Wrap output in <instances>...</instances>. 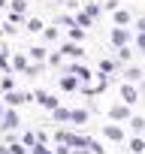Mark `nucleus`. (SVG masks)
Wrapping results in <instances>:
<instances>
[{"label": "nucleus", "mask_w": 145, "mask_h": 154, "mask_svg": "<svg viewBox=\"0 0 145 154\" xmlns=\"http://www.w3.org/2000/svg\"><path fill=\"white\" fill-rule=\"evenodd\" d=\"M18 127H21L18 109H15V106H9V109L3 112V118H0V133H18Z\"/></svg>", "instance_id": "nucleus-1"}, {"label": "nucleus", "mask_w": 145, "mask_h": 154, "mask_svg": "<svg viewBox=\"0 0 145 154\" xmlns=\"http://www.w3.org/2000/svg\"><path fill=\"white\" fill-rule=\"evenodd\" d=\"M33 103H39L42 109L54 112V109L60 106V97H57V94H48V91H33Z\"/></svg>", "instance_id": "nucleus-2"}, {"label": "nucleus", "mask_w": 145, "mask_h": 154, "mask_svg": "<svg viewBox=\"0 0 145 154\" xmlns=\"http://www.w3.org/2000/svg\"><path fill=\"white\" fill-rule=\"evenodd\" d=\"M109 118H112L115 124L130 121V118H133V106H127V103H115V106H109Z\"/></svg>", "instance_id": "nucleus-3"}, {"label": "nucleus", "mask_w": 145, "mask_h": 154, "mask_svg": "<svg viewBox=\"0 0 145 154\" xmlns=\"http://www.w3.org/2000/svg\"><path fill=\"white\" fill-rule=\"evenodd\" d=\"M103 136H106L109 142H127V133H124V127H121V124H115V121L103 124Z\"/></svg>", "instance_id": "nucleus-4"}, {"label": "nucleus", "mask_w": 145, "mask_h": 154, "mask_svg": "<svg viewBox=\"0 0 145 154\" xmlns=\"http://www.w3.org/2000/svg\"><path fill=\"white\" fill-rule=\"evenodd\" d=\"M57 85H60V91L72 94V91H82V85H85V82L79 79L76 72H66V75H60V82H57Z\"/></svg>", "instance_id": "nucleus-5"}, {"label": "nucleus", "mask_w": 145, "mask_h": 154, "mask_svg": "<svg viewBox=\"0 0 145 154\" xmlns=\"http://www.w3.org/2000/svg\"><path fill=\"white\" fill-rule=\"evenodd\" d=\"M118 94H121V103H127V106H136V103H139V88H136L133 82H124Z\"/></svg>", "instance_id": "nucleus-6"}, {"label": "nucleus", "mask_w": 145, "mask_h": 154, "mask_svg": "<svg viewBox=\"0 0 145 154\" xmlns=\"http://www.w3.org/2000/svg\"><path fill=\"white\" fill-rule=\"evenodd\" d=\"M3 100H6V106H15V109H18V106L30 103V100H33V94H24V91H18V88H15V91H6V97H3Z\"/></svg>", "instance_id": "nucleus-7"}, {"label": "nucleus", "mask_w": 145, "mask_h": 154, "mask_svg": "<svg viewBox=\"0 0 145 154\" xmlns=\"http://www.w3.org/2000/svg\"><path fill=\"white\" fill-rule=\"evenodd\" d=\"M88 121H91V112L88 109H72V115H69V124L72 127H85Z\"/></svg>", "instance_id": "nucleus-8"}, {"label": "nucleus", "mask_w": 145, "mask_h": 154, "mask_svg": "<svg viewBox=\"0 0 145 154\" xmlns=\"http://www.w3.org/2000/svg\"><path fill=\"white\" fill-rule=\"evenodd\" d=\"M127 151H130V154H142V151H145V136L136 133L133 139H127Z\"/></svg>", "instance_id": "nucleus-9"}, {"label": "nucleus", "mask_w": 145, "mask_h": 154, "mask_svg": "<svg viewBox=\"0 0 145 154\" xmlns=\"http://www.w3.org/2000/svg\"><path fill=\"white\" fill-rule=\"evenodd\" d=\"M69 115H72V109H63V106H57V109L51 112V121H57V124H69Z\"/></svg>", "instance_id": "nucleus-10"}, {"label": "nucleus", "mask_w": 145, "mask_h": 154, "mask_svg": "<svg viewBox=\"0 0 145 154\" xmlns=\"http://www.w3.org/2000/svg\"><path fill=\"white\" fill-rule=\"evenodd\" d=\"M18 139H21V142H24L27 148H33V145L39 142V136H36V130H21V133H18Z\"/></svg>", "instance_id": "nucleus-11"}, {"label": "nucleus", "mask_w": 145, "mask_h": 154, "mask_svg": "<svg viewBox=\"0 0 145 154\" xmlns=\"http://www.w3.org/2000/svg\"><path fill=\"white\" fill-rule=\"evenodd\" d=\"M66 72H76L82 82H88V79H91V69H85L82 63H72V66H66Z\"/></svg>", "instance_id": "nucleus-12"}, {"label": "nucleus", "mask_w": 145, "mask_h": 154, "mask_svg": "<svg viewBox=\"0 0 145 154\" xmlns=\"http://www.w3.org/2000/svg\"><path fill=\"white\" fill-rule=\"evenodd\" d=\"M124 82H142V69L139 66H130V69H124Z\"/></svg>", "instance_id": "nucleus-13"}, {"label": "nucleus", "mask_w": 145, "mask_h": 154, "mask_svg": "<svg viewBox=\"0 0 145 154\" xmlns=\"http://www.w3.org/2000/svg\"><path fill=\"white\" fill-rule=\"evenodd\" d=\"M127 39H130V36H127V30H121V27H118V30H112V42H115V45H127Z\"/></svg>", "instance_id": "nucleus-14"}, {"label": "nucleus", "mask_w": 145, "mask_h": 154, "mask_svg": "<svg viewBox=\"0 0 145 154\" xmlns=\"http://www.w3.org/2000/svg\"><path fill=\"white\" fill-rule=\"evenodd\" d=\"M127 124H130V130H133V133H142V130H145V118H139V115H133Z\"/></svg>", "instance_id": "nucleus-15"}, {"label": "nucleus", "mask_w": 145, "mask_h": 154, "mask_svg": "<svg viewBox=\"0 0 145 154\" xmlns=\"http://www.w3.org/2000/svg\"><path fill=\"white\" fill-rule=\"evenodd\" d=\"M118 69V63H112V60H100V75H109V72H115Z\"/></svg>", "instance_id": "nucleus-16"}, {"label": "nucleus", "mask_w": 145, "mask_h": 154, "mask_svg": "<svg viewBox=\"0 0 145 154\" xmlns=\"http://www.w3.org/2000/svg\"><path fill=\"white\" fill-rule=\"evenodd\" d=\"M27 66H30V63H27V57H24V54H15V69H21V72H24Z\"/></svg>", "instance_id": "nucleus-17"}, {"label": "nucleus", "mask_w": 145, "mask_h": 154, "mask_svg": "<svg viewBox=\"0 0 145 154\" xmlns=\"http://www.w3.org/2000/svg\"><path fill=\"white\" fill-rule=\"evenodd\" d=\"M39 69H42L39 63H30V66L24 69V75H30V79H36V75H39Z\"/></svg>", "instance_id": "nucleus-18"}, {"label": "nucleus", "mask_w": 145, "mask_h": 154, "mask_svg": "<svg viewBox=\"0 0 145 154\" xmlns=\"http://www.w3.org/2000/svg\"><path fill=\"white\" fill-rule=\"evenodd\" d=\"M127 21H130V15H127V12H115V24H118V27H124Z\"/></svg>", "instance_id": "nucleus-19"}, {"label": "nucleus", "mask_w": 145, "mask_h": 154, "mask_svg": "<svg viewBox=\"0 0 145 154\" xmlns=\"http://www.w3.org/2000/svg\"><path fill=\"white\" fill-rule=\"evenodd\" d=\"M63 54H72V57H79V54H82V48H79V45H63Z\"/></svg>", "instance_id": "nucleus-20"}, {"label": "nucleus", "mask_w": 145, "mask_h": 154, "mask_svg": "<svg viewBox=\"0 0 145 154\" xmlns=\"http://www.w3.org/2000/svg\"><path fill=\"white\" fill-rule=\"evenodd\" d=\"M0 88H3V91H15V82H12V79H9V75H6V79H3V82H0Z\"/></svg>", "instance_id": "nucleus-21"}, {"label": "nucleus", "mask_w": 145, "mask_h": 154, "mask_svg": "<svg viewBox=\"0 0 145 154\" xmlns=\"http://www.w3.org/2000/svg\"><path fill=\"white\" fill-rule=\"evenodd\" d=\"M91 154H106V148H103L100 142H94V139H91Z\"/></svg>", "instance_id": "nucleus-22"}, {"label": "nucleus", "mask_w": 145, "mask_h": 154, "mask_svg": "<svg viewBox=\"0 0 145 154\" xmlns=\"http://www.w3.org/2000/svg\"><path fill=\"white\" fill-rule=\"evenodd\" d=\"M54 154H72V148H69V145H63V142H57V148H54Z\"/></svg>", "instance_id": "nucleus-23"}, {"label": "nucleus", "mask_w": 145, "mask_h": 154, "mask_svg": "<svg viewBox=\"0 0 145 154\" xmlns=\"http://www.w3.org/2000/svg\"><path fill=\"white\" fill-rule=\"evenodd\" d=\"M118 57H121V60H130V48H127V45H121V51H118Z\"/></svg>", "instance_id": "nucleus-24"}, {"label": "nucleus", "mask_w": 145, "mask_h": 154, "mask_svg": "<svg viewBox=\"0 0 145 154\" xmlns=\"http://www.w3.org/2000/svg\"><path fill=\"white\" fill-rule=\"evenodd\" d=\"M30 54H33V57H36V60H42V57H45V48H33V51H30Z\"/></svg>", "instance_id": "nucleus-25"}, {"label": "nucleus", "mask_w": 145, "mask_h": 154, "mask_svg": "<svg viewBox=\"0 0 145 154\" xmlns=\"http://www.w3.org/2000/svg\"><path fill=\"white\" fill-rule=\"evenodd\" d=\"M36 136H39V142H45V145H48V139H51V136H48L45 130H36Z\"/></svg>", "instance_id": "nucleus-26"}, {"label": "nucleus", "mask_w": 145, "mask_h": 154, "mask_svg": "<svg viewBox=\"0 0 145 154\" xmlns=\"http://www.w3.org/2000/svg\"><path fill=\"white\" fill-rule=\"evenodd\" d=\"M0 154H12V148H9V142H0Z\"/></svg>", "instance_id": "nucleus-27"}, {"label": "nucleus", "mask_w": 145, "mask_h": 154, "mask_svg": "<svg viewBox=\"0 0 145 154\" xmlns=\"http://www.w3.org/2000/svg\"><path fill=\"white\" fill-rule=\"evenodd\" d=\"M136 45H139V48H145V30H142V33L136 36Z\"/></svg>", "instance_id": "nucleus-28"}, {"label": "nucleus", "mask_w": 145, "mask_h": 154, "mask_svg": "<svg viewBox=\"0 0 145 154\" xmlns=\"http://www.w3.org/2000/svg\"><path fill=\"white\" fill-rule=\"evenodd\" d=\"M72 154H91V148H72Z\"/></svg>", "instance_id": "nucleus-29"}, {"label": "nucleus", "mask_w": 145, "mask_h": 154, "mask_svg": "<svg viewBox=\"0 0 145 154\" xmlns=\"http://www.w3.org/2000/svg\"><path fill=\"white\" fill-rule=\"evenodd\" d=\"M9 106H6V100H0V118H3V112H6Z\"/></svg>", "instance_id": "nucleus-30"}, {"label": "nucleus", "mask_w": 145, "mask_h": 154, "mask_svg": "<svg viewBox=\"0 0 145 154\" xmlns=\"http://www.w3.org/2000/svg\"><path fill=\"white\" fill-rule=\"evenodd\" d=\"M142 136H145V130H142Z\"/></svg>", "instance_id": "nucleus-31"}, {"label": "nucleus", "mask_w": 145, "mask_h": 154, "mask_svg": "<svg viewBox=\"0 0 145 154\" xmlns=\"http://www.w3.org/2000/svg\"><path fill=\"white\" fill-rule=\"evenodd\" d=\"M51 154H54V151H51Z\"/></svg>", "instance_id": "nucleus-32"}]
</instances>
